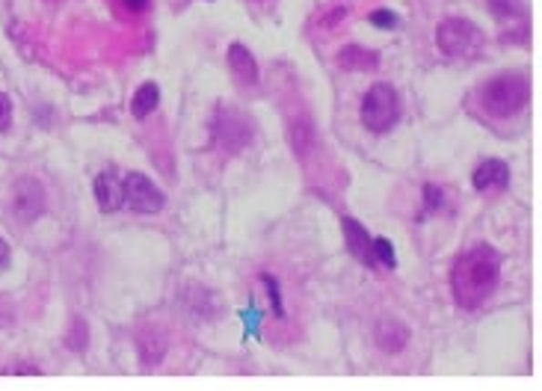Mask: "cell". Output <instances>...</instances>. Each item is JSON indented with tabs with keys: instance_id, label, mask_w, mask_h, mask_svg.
I'll list each match as a JSON object with an SVG mask.
<instances>
[{
	"instance_id": "44dd1931",
	"label": "cell",
	"mask_w": 542,
	"mask_h": 391,
	"mask_svg": "<svg viewBox=\"0 0 542 391\" xmlns=\"http://www.w3.org/2000/svg\"><path fill=\"white\" fill-rule=\"evenodd\" d=\"M424 196H427V208H439L442 205V190H435V184H427L424 187Z\"/></svg>"
},
{
	"instance_id": "8fae6325",
	"label": "cell",
	"mask_w": 542,
	"mask_h": 391,
	"mask_svg": "<svg viewBox=\"0 0 542 391\" xmlns=\"http://www.w3.org/2000/svg\"><path fill=\"white\" fill-rule=\"evenodd\" d=\"M341 229H344V241L350 246V252L356 255L359 261H364V264H373V258H371V234L368 229L359 222V220H353L347 217L344 222H341Z\"/></svg>"
},
{
	"instance_id": "30bf717a",
	"label": "cell",
	"mask_w": 542,
	"mask_h": 391,
	"mask_svg": "<svg viewBox=\"0 0 542 391\" xmlns=\"http://www.w3.org/2000/svg\"><path fill=\"white\" fill-rule=\"evenodd\" d=\"M406 341H409L406 324H400V320H394V317L380 320V326H376V344H380V350L400 353V350L406 347Z\"/></svg>"
},
{
	"instance_id": "d4e9b609",
	"label": "cell",
	"mask_w": 542,
	"mask_h": 391,
	"mask_svg": "<svg viewBox=\"0 0 542 391\" xmlns=\"http://www.w3.org/2000/svg\"><path fill=\"white\" fill-rule=\"evenodd\" d=\"M9 374H39V367H33V365H15V367H9Z\"/></svg>"
},
{
	"instance_id": "7a4b0ae2",
	"label": "cell",
	"mask_w": 542,
	"mask_h": 391,
	"mask_svg": "<svg viewBox=\"0 0 542 391\" xmlns=\"http://www.w3.org/2000/svg\"><path fill=\"white\" fill-rule=\"evenodd\" d=\"M530 98V83L525 75H518V71H506V75L492 77L486 87L480 89V101H483V110L495 118H506L518 113Z\"/></svg>"
},
{
	"instance_id": "277c9868",
	"label": "cell",
	"mask_w": 542,
	"mask_h": 391,
	"mask_svg": "<svg viewBox=\"0 0 542 391\" xmlns=\"http://www.w3.org/2000/svg\"><path fill=\"white\" fill-rule=\"evenodd\" d=\"M435 42L445 57H475L483 45V33L465 18H445L435 30Z\"/></svg>"
},
{
	"instance_id": "603a6c76",
	"label": "cell",
	"mask_w": 542,
	"mask_h": 391,
	"mask_svg": "<svg viewBox=\"0 0 542 391\" xmlns=\"http://www.w3.org/2000/svg\"><path fill=\"white\" fill-rule=\"evenodd\" d=\"M122 4L131 9V12H143V9H148L151 0H122Z\"/></svg>"
},
{
	"instance_id": "ffe728a7",
	"label": "cell",
	"mask_w": 542,
	"mask_h": 391,
	"mask_svg": "<svg viewBox=\"0 0 542 391\" xmlns=\"http://www.w3.org/2000/svg\"><path fill=\"white\" fill-rule=\"evenodd\" d=\"M9 118H13V101H9L4 92H0V130L9 128Z\"/></svg>"
},
{
	"instance_id": "8992f818",
	"label": "cell",
	"mask_w": 542,
	"mask_h": 391,
	"mask_svg": "<svg viewBox=\"0 0 542 391\" xmlns=\"http://www.w3.org/2000/svg\"><path fill=\"white\" fill-rule=\"evenodd\" d=\"M13 211L21 222H36L45 213V190L36 178H21L13 187Z\"/></svg>"
},
{
	"instance_id": "4fadbf2b",
	"label": "cell",
	"mask_w": 542,
	"mask_h": 391,
	"mask_svg": "<svg viewBox=\"0 0 542 391\" xmlns=\"http://www.w3.org/2000/svg\"><path fill=\"white\" fill-rule=\"evenodd\" d=\"M229 66L234 68V75H238L243 83H255L258 80V66H255V57L250 54V47L231 45L229 47Z\"/></svg>"
},
{
	"instance_id": "cb8c5ba5",
	"label": "cell",
	"mask_w": 542,
	"mask_h": 391,
	"mask_svg": "<svg viewBox=\"0 0 542 391\" xmlns=\"http://www.w3.org/2000/svg\"><path fill=\"white\" fill-rule=\"evenodd\" d=\"M9 255H13V252H9V243L4 241V237H0V270L9 264Z\"/></svg>"
},
{
	"instance_id": "5bb4252c",
	"label": "cell",
	"mask_w": 542,
	"mask_h": 391,
	"mask_svg": "<svg viewBox=\"0 0 542 391\" xmlns=\"http://www.w3.org/2000/svg\"><path fill=\"white\" fill-rule=\"evenodd\" d=\"M163 350H167V338H163L160 329L139 332V355H143L146 365H158L163 359Z\"/></svg>"
},
{
	"instance_id": "52a82bcc",
	"label": "cell",
	"mask_w": 542,
	"mask_h": 391,
	"mask_svg": "<svg viewBox=\"0 0 542 391\" xmlns=\"http://www.w3.org/2000/svg\"><path fill=\"white\" fill-rule=\"evenodd\" d=\"M217 139L222 149L229 151H240L246 142H250V125L243 122L238 110H222L217 116Z\"/></svg>"
},
{
	"instance_id": "6da1fadb",
	"label": "cell",
	"mask_w": 542,
	"mask_h": 391,
	"mask_svg": "<svg viewBox=\"0 0 542 391\" xmlns=\"http://www.w3.org/2000/svg\"><path fill=\"white\" fill-rule=\"evenodd\" d=\"M501 279V255L492 246H475L468 249L454 264L451 273V291L456 305L477 308L492 296Z\"/></svg>"
},
{
	"instance_id": "e0dca14e",
	"label": "cell",
	"mask_w": 542,
	"mask_h": 391,
	"mask_svg": "<svg viewBox=\"0 0 542 391\" xmlns=\"http://www.w3.org/2000/svg\"><path fill=\"white\" fill-rule=\"evenodd\" d=\"M371 24H373V27H380V30H394L400 24V18L394 15L392 9H376V12H371Z\"/></svg>"
},
{
	"instance_id": "5b68a950",
	"label": "cell",
	"mask_w": 542,
	"mask_h": 391,
	"mask_svg": "<svg viewBox=\"0 0 542 391\" xmlns=\"http://www.w3.org/2000/svg\"><path fill=\"white\" fill-rule=\"evenodd\" d=\"M125 190V205L137 211V213H158L163 205H167V196L151 184V178L143 172H131L122 181Z\"/></svg>"
},
{
	"instance_id": "d6986e66",
	"label": "cell",
	"mask_w": 542,
	"mask_h": 391,
	"mask_svg": "<svg viewBox=\"0 0 542 391\" xmlns=\"http://www.w3.org/2000/svg\"><path fill=\"white\" fill-rule=\"evenodd\" d=\"M489 6L498 18H510L518 12V0H489Z\"/></svg>"
},
{
	"instance_id": "7402d4cb",
	"label": "cell",
	"mask_w": 542,
	"mask_h": 391,
	"mask_svg": "<svg viewBox=\"0 0 542 391\" xmlns=\"http://www.w3.org/2000/svg\"><path fill=\"white\" fill-rule=\"evenodd\" d=\"M264 284L270 288V296H273V305H276V314H281V303H279V288H276V282L270 279V276H264Z\"/></svg>"
},
{
	"instance_id": "9c48e42d",
	"label": "cell",
	"mask_w": 542,
	"mask_h": 391,
	"mask_svg": "<svg viewBox=\"0 0 542 391\" xmlns=\"http://www.w3.org/2000/svg\"><path fill=\"white\" fill-rule=\"evenodd\" d=\"M96 199H98V205H101L104 213L119 211L125 205V190L119 184V178H116L113 172H101L96 178Z\"/></svg>"
},
{
	"instance_id": "ac0fdd59",
	"label": "cell",
	"mask_w": 542,
	"mask_h": 391,
	"mask_svg": "<svg viewBox=\"0 0 542 391\" xmlns=\"http://www.w3.org/2000/svg\"><path fill=\"white\" fill-rule=\"evenodd\" d=\"M87 338H89L87 324L77 317L75 324H72V335H68V347H72V350H84L87 347Z\"/></svg>"
},
{
	"instance_id": "3957f363",
	"label": "cell",
	"mask_w": 542,
	"mask_h": 391,
	"mask_svg": "<svg viewBox=\"0 0 542 391\" xmlns=\"http://www.w3.org/2000/svg\"><path fill=\"white\" fill-rule=\"evenodd\" d=\"M400 118V98L392 83H373L362 98V125L371 134H385Z\"/></svg>"
},
{
	"instance_id": "ba28073f",
	"label": "cell",
	"mask_w": 542,
	"mask_h": 391,
	"mask_svg": "<svg viewBox=\"0 0 542 391\" xmlns=\"http://www.w3.org/2000/svg\"><path fill=\"white\" fill-rule=\"evenodd\" d=\"M506 184H510V166L498 158L483 160L475 170V187L480 193H495V190H504Z\"/></svg>"
},
{
	"instance_id": "2e32d148",
	"label": "cell",
	"mask_w": 542,
	"mask_h": 391,
	"mask_svg": "<svg viewBox=\"0 0 542 391\" xmlns=\"http://www.w3.org/2000/svg\"><path fill=\"white\" fill-rule=\"evenodd\" d=\"M371 258H373V264H376V261H380V264H385V267H394L397 264L394 249H392V243L385 241V237H376V241H371Z\"/></svg>"
},
{
	"instance_id": "9a60e30c",
	"label": "cell",
	"mask_w": 542,
	"mask_h": 391,
	"mask_svg": "<svg viewBox=\"0 0 542 391\" xmlns=\"http://www.w3.org/2000/svg\"><path fill=\"white\" fill-rule=\"evenodd\" d=\"M160 104V87L158 83H143L137 92H134V98H131V113L137 118H146L148 113H155V107Z\"/></svg>"
},
{
	"instance_id": "7c38bea8",
	"label": "cell",
	"mask_w": 542,
	"mask_h": 391,
	"mask_svg": "<svg viewBox=\"0 0 542 391\" xmlns=\"http://www.w3.org/2000/svg\"><path fill=\"white\" fill-rule=\"evenodd\" d=\"M338 66L347 71H368L380 66V54L368 51V47L362 45H347L344 51H338Z\"/></svg>"
}]
</instances>
